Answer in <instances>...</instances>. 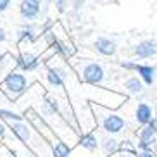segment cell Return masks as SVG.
Listing matches in <instances>:
<instances>
[{
    "label": "cell",
    "instance_id": "obj_1",
    "mask_svg": "<svg viewBox=\"0 0 157 157\" xmlns=\"http://www.w3.org/2000/svg\"><path fill=\"white\" fill-rule=\"evenodd\" d=\"M93 111H95V114H97L98 124L102 126V129H104L105 133L117 135L126 128L124 117H121L117 112H112V111H109V109L97 107V105H93Z\"/></svg>",
    "mask_w": 157,
    "mask_h": 157
},
{
    "label": "cell",
    "instance_id": "obj_2",
    "mask_svg": "<svg viewBox=\"0 0 157 157\" xmlns=\"http://www.w3.org/2000/svg\"><path fill=\"white\" fill-rule=\"evenodd\" d=\"M0 90L10 98V100H16L19 95H23L26 90H28V79L23 73L19 71H10V73L5 74V78L2 79L0 83Z\"/></svg>",
    "mask_w": 157,
    "mask_h": 157
},
{
    "label": "cell",
    "instance_id": "obj_3",
    "mask_svg": "<svg viewBox=\"0 0 157 157\" xmlns=\"http://www.w3.org/2000/svg\"><path fill=\"white\" fill-rule=\"evenodd\" d=\"M78 74L83 83L92 85V86H100L105 81V69L102 67V64L93 62V60H88L78 66Z\"/></svg>",
    "mask_w": 157,
    "mask_h": 157
},
{
    "label": "cell",
    "instance_id": "obj_4",
    "mask_svg": "<svg viewBox=\"0 0 157 157\" xmlns=\"http://www.w3.org/2000/svg\"><path fill=\"white\" fill-rule=\"evenodd\" d=\"M40 10H42L40 0H21V4H19V14L26 21L36 19L40 16Z\"/></svg>",
    "mask_w": 157,
    "mask_h": 157
},
{
    "label": "cell",
    "instance_id": "obj_5",
    "mask_svg": "<svg viewBox=\"0 0 157 157\" xmlns=\"http://www.w3.org/2000/svg\"><path fill=\"white\" fill-rule=\"evenodd\" d=\"M47 81L54 88H62L67 81V73H66L64 67H59V66L48 67L47 69Z\"/></svg>",
    "mask_w": 157,
    "mask_h": 157
},
{
    "label": "cell",
    "instance_id": "obj_6",
    "mask_svg": "<svg viewBox=\"0 0 157 157\" xmlns=\"http://www.w3.org/2000/svg\"><path fill=\"white\" fill-rule=\"evenodd\" d=\"M135 56L140 57V59H148V57L157 56V42L152 40H142L140 43H136L133 48Z\"/></svg>",
    "mask_w": 157,
    "mask_h": 157
},
{
    "label": "cell",
    "instance_id": "obj_7",
    "mask_svg": "<svg viewBox=\"0 0 157 157\" xmlns=\"http://www.w3.org/2000/svg\"><path fill=\"white\" fill-rule=\"evenodd\" d=\"M93 47H95V50H97L100 56H105V57H114L116 52H117L116 42H112L111 38H105V36L97 38L95 43H93Z\"/></svg>",
    "mask_w": 157,
    "mask_h": 157
},
{
    "label": "cell",
    "instance_id": "obj_8",
    "mask_svg": "<svg viewBox=\"0 0 157 157\" xmlns=\"http://www.w3.org/2000/svg\"><path fill=\"white\" fill-rule=\"evenodd\" d=\"M10 131L17 136L21 142L29 143L31 142V135H33V128L26 123V121H17V123H10Z\"/></svg>",
    "mask_w": 157,
    "mask_h": 157
},
{
    "label": "cell",
    "instance_id": "obj_9",
    "mask_svg": "<svg viewBox=\"0 0 157 157\" xmlns=\"http://www.w3.org/2000/svg\"><path fill=\"white\" fill-rule=\"evenodd\" d=\"M16 66H17L21 71H35L38 69V66H40V59L36 56H33V54H19L16 57Z\"/></svg>",
    "mask_w": 157,
    "mask_h": 157
},
{
    "label": "cell",
    "instance_id": "obj_10",
    "mask_svg": "<svg viewBox=\"0 0 157 157\" xmlns=\"http://www.w3.org/2000/svg\"><path fill=\"white\" fill-rule=\"evenodd\" d=\"M135 73H138V78L142 79L143 85H147V86H152L155 83V74H157V69L154 66L150 64H138L136 66V71Z\"/></svg>",
    "mask_w": 157,
    "mask_h": 157
},
{
    "label": "cell",
    "instance_id": "obj_11",
    "mask_svg": "<svg viewBox=\"0 0 157 157\" xmlns=\"http://www.w3.org/2000/svg\"><path fill=\"white\" fill-rule=\"evenodd\" d=\"M135 119L136 123L142 126H147L150 121L154 119V114H152V107L148 105L147 102H140L136 105V111H135Z\"/></svg>",
    "mask_w": 157,
    "mask_h": 157
},
{
    "label": "cell",
    "instance_id": "obj_12",
    "mask_svg": "<svg viewBox=\"0 0 157 157\" xmlns=\"http://www.w3.org/2000/svg\"><path fill=\"white\" fill-rule=\"evenodd\" d=\"M36 38V26L35 24H24L23 28L17 31V42H35Z\"/></svg>",
    "mask_w": 157,
    "mask_h": 157
},
{
    "label": "cell",
    "instance_id": "obj_13",
    "mask_svg": "<svg viewBox=\"0 0 157 157\" xmlns=\"http://www.w3.org/2000/svg\"><path fill=\"white\" fill-rule=\"evenodd\" d=\"M143 88H145V85L142 83V79L138 76H129L124 81V90L129 93H133V95H140L143 92Z\"/></svg>",
    "mask_w": 157,
    "mask_h": 157
},
{
    "label": "cell",
    "instance_id": "obj_14",
    "mask_svg": "<svg viewBox=\"0 0 157 157\" xmlns=\"http://www.w3.org/2000/svg\"><path fill=\"white\" fill-rule=\"evenodd\" d=\"M71 154V147L67 145L66 142H62V140H57L52 143V155L54 157H69Z\"/></svg>",
    "mask_w": 157,
    "mask_h": 157
},
{
    "label": "cell",
    "instance_id": "obj_15",
    "mask_svg": "<svg viewBox=\"0 0 157 157\" xmlns=\"http://www.w3.org/2000/svg\"><path fill=\"white\" fill-rule=\"evenodd\" d=\"M79 145L83 148H86V150H90V152H95L98 148V138L93 133H85L79 138Z\"/></svg>",
    "mask_w": 157,
    "mask_h": 157
},
{
    "label": "cell",
    "instance_id": "obj_16",
    "mask_svg": "<svg viewBox=\"0 0 157 157\" xmlns=\"http://www.w3.org/2000/svg\"><path fill=\"white\" fill-rule=\"evenodd\" d=\"M98 147H102V150L109 155V154H116V152H117V148H119V142H117L114 136H105V138L100 140Z\"/></svg>",
    "mask_w": 157,
    "mask_h": 157
},
{
    "label": "cell",
    "instance_id": "obj_17",
    "mask_svg": "<svg viewBox=\"0 0 157 157\" xmlns=\"http://www.w3.org/2000/svg\"><path fill=\"white\" fill-rule=\"evenodd\" d=\"M0 117H2V119H5L9 124H10V123H17V121H24L23 116L16 114V112L9 111V109H0Z\"/></svg>",
    "mask_w": 157,
    "mask_h": 157
},
{
    "label": "cell",
    "instance_id": "obj_18",
    "mask_svg": "<svg viewBox=\"0 0 157 157\" xmlns=\"http://www.w3.org/2000/svg\"><path fill=\"white\" fill-rule=\"evenodd\" d=\"M117 152L136 155V154H138V150H136V147H135V145L129 142V140H124V142H119V148H117Z\"/></svg>",
    "mask_w": 157,
    "mask_h": 157
},
{
    "label": "cell",
    "instance_id": "obj_19",
    "mask_svg": "<svg viewBox=\"0 0 157 157\" xmlns=\"http://www.w3.org/2000/svg\"><path fill=\"white\" fill-rule=\"evenodd\" d=\"M119 66L123 67V69H126V71H136L138 62H133V60H123V62H119Z\"/></svg>",
    "mask_w": 157,
    "mask_h": 157
},
{
    "label": "cell",
    "instance_id": "obj_20",
    "mask_svg": "<svg viewBox=\"0 0 157 157\" xmlns=\"http://www.w3.org/2000/svg\"><path fill=\"white\" fill-rule=\"evenodd\" d=\"M56 5H57V10L59 12H64L67 9V0H56Z\"/></svg>",
    "mask_w": 157,
    "mask_h": 157
},
{
    "label": "cell",
    "instance_id": "obj_21",
    "mask_svg": "<svg viewBox=\"0 0 157 157\" xmlns=\"http://www.w3.org/2000/svg\"><path fill=\"white\" fill-rule=\"evenodd\" d=\"M10 2H12V0H0V12H5V10L9 9Z\"/></svg>",
    "mask_w": 157,
    "mask_h": 157
},
{
    "label": "cell",
    "instance_id": "obj_22",
    "mask_svg": "<svg viewBox=\"0 0 157 157\" xmlns=\"http://www.w3.org/2000/svg\"><path fill=\"white\" fill-rule=\"evenodd\" d=\"M136 157H155V154H154L152 150H138Z\"/></svg>",
    "mask_w": 157,
    "mask_h": 157
},
{
    "label": "cell",
    "instance_id": "obj_23",
    "mask_svg": "<svg viewBox=\"0 0 157 157\" xmlns=\"http://www.w3.org/2000/svg\"><path fill=\"white\" fill-rule=\"evenodd\" d=\"M5 40H7V33H5V29L0 26V43L5 42Z\"/></svg>",
    "mask_w": 157,
    "mask_h": 157
},
{
    "label": "cell",
    "instance_id": "obj_24",
    "mask_svg": "<svg viewBox=\"0 0 157 157\" xmlns=\"http://www.w3.org/2000/svg\"><path fill=\"white\" fill-rule=\"evenodd\" d=\"M2 135H5V126L0 123V136H2Z\"/></svg>",
    "mask_w": 157,
    "mask_h": 157
},
{
    "label": "cell",
    "instance_id": "obj_25",
    "mask_svg": "<svg viewBox=\"0 0 157 157\" xmlns=\"http://www.w3.org/2000/svg\"><path fill=\"white\" fill-rule=\"evenodd\" d=\"M154 121H155V124H157V112H155V116H154Z\"/></svg>",
    "mask_w": 157,
    "mask_h": 157
}]
</instances>
